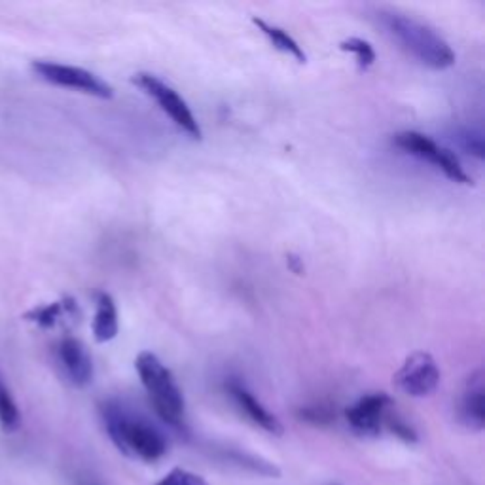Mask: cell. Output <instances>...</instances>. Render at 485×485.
<instances>
[{
	"label": "cell",
	"instance_id": "cell-1",
	"mask_svg": "<svg viewBox=\"0 0 485 485\" xmlns=\"http://www.w3.org/2000/svg\"><path fill=\"white\" fill-rule=\"evenodd\" d=\"M379 24L395 38V43L414 55L419 63L434 71L450 69L455 63L452 46L419 19L400 12H379Z\"/></svg>",
	"mask_w": 485,
	"mask_h": 485
},
{
	"label": "cell",
	"instance_id": "cell-2",
	"mask_svg": "<svg viewBox=\"0 0 485 485\" xmlns=\"http://www.w3.org/2000/svg\"><path fill=\"white\" fill-rule=\"evenodd\" d=\"M100 414H103V423L110 440L124 455L156 461L167 452L166 436L148 421L129 414L121 404L112 400L105 402Z\"/></svg>",
	"mask_w": 485,
	"mask_h": 485
},
{
	"label": "cell",
	"instance_id": "cell-3",
	"mask_svg": "<svg viewBox=\"0 0 485 485\" xmlns=\"http://www.w3.org/2000/svg\"><path fill=\"white\" fill-rule=\"evenodd\" d=\"M135 368L154 404L156 414L171 427L180 429L185 424V396L171 370L148 351L137 357Z\"/></svg>",
	"mask_w": 485,
	"mask_h": 485
},
{
	"label": "cell",
	"instance_id": "cell-4",
	"mask_svg": "<svg viewBox=\"0 0 485 485\" xmlns=\"http://www.w3.org/2000/svg\"><path fill=\"white\" fill-rule=\"evenodd\" d=\"M395 145L400 150L408 152L423 161H429V164L438 167L450 180L459 182V185H472V178L461 166L459 157L452 150L436 145L431 137L417 131H402L395 135Z\"/></svg>",
	"mask_w": 485,
	"mask_h": 485
},
{
	"label": "cell",
	"instance_id": "cell-5",
	"mask_svg": "<svg viewBox=\"0 0 485 485\" xmlns=\"http://www.w3.org/2000/svg\"><path fill=\"white\" fill-rule=\"evenodd\" d=\"M133 84H137L147 95H150L159 105V109L164 110L182 131L194 138H201V128L188 103L171 86H167L164 80H159L157 76L148 72H138L133 76Z\"/></svg>",
	"mask_w": 485,
	"mask_h": 485
},
{
	"label": "cell",
	"instance_id": "cell-6",
	"mask_svg": "<svg viewBox=\"0 0 485 485\" xmlns=\"http://www.w3.org/2000/svg\"><path fill=\"white\" fill-rule=\"evenodd\" d=\"M33 71L46 80V82L59 86V88H69L82 91L99 99H112L114 90L109 86L105 80H100L97 74L72 67V65H63V63H53V61H33Z\"/></svg>",
	"mask_w": 485,
	"mask_h": 485
},
{
	"label": "cell",
	"instance_id": "cell-7",
	"mask_svg": "<svg viewBox=\"0 0 485 485\" xmlns=\"http://www.w3.org/2000/svg\"><path fill=\"white\" fill-rule=\"evenodd\" d=\"M396 387L414 398L433 395L440 385V370L429 353H414L404 360L395 376Z\"/></svg>",
	"mask_w": 485,
	"mask_h": 485
},
{
	"label": "cell",
	"instance_id": "cell-8",
	"mask_svg": "<svg viewBox=\"0 0 485 485\" xmlns=\"http://www.w3.org/2000/svg\"><path fill=\"white\" fill-rule=\"evenodd\" d=\"M391 398L385 393H374L362 396L346 412L351 429L360 436H377L383 421L387 417Z\"/></svg>",
	"mask_w": 485,
	"mask_h": 485
},
{
	"label": "cell",
	"instance_id": "cell-9",
	"mask_svg": "<svg viewBox=\"0 0 485 485\" xmlns=\"http://www.w3.org/2000/svg\"><path fill=\"white\" fill-rule=\"evenodd\" d=\"M57 357L63 366L67 377L76 387H86L93 379V360L86 346L76 338L61 339L57 347Z\"/></svg>",
	"mask_w": 485,
	"mask_h": 485
},
{
	"label": "cell",
	"instance_id": "cell-10",
	"mask_svg": "<svg viewBox=\"0 0 485 485\" xmlns=\"http://www.w3.org/2000/svg\"><path fill=\"white\" fill-rule=\"evenodd\" d=\"M226 387L230 391V396L233 398V402L241 408V412L245 414L252 423H256L258 427H262L271 434H277V436L282 434L281 421L271 412H268L264 406H262V404L256 400V396L251 391H247L237 381H230Z\"/></svg>",
	"mask_w": 485,
	"mask_h": 485
},
{
	"label": "cell",
	"instance_id": "cell-11",
	"mask_svg": "<svg viewBox=\"0 0 485 485\" xmlns=\"http://www.w3.org/2000/svg\"><path fill=\"white\" fill-rule=\"evenodd\" d=\"M461 419L472 431H481L485 424V389L481 370L474 372L461 398Z\"/></svg>",
	"mask_w": 485,
	"mask_h": 485
},
{
	"label": "cell",
	"instance_id": "cell-12",
	"mask_svg": "<svg viewBox=\"0 0 485 485\" xmlns=\"http://www.w3.org/2000/svg\"><path fill=\"white\" fill-rule=\"evenodd\" d=\"M118 334V309L110 294H97V311L93 319V338L99 343H107Z\"/></svg>",
	"mask_w": 485,
	"mask_h": 485
},
{
	"label": "cell",
	"instance_id": "cell-13",
	"mask_svg": "<svg viewBox=\"0 0 485 485\" xmlns=\"http://www.w3.org/2000/svg\"><path fill=\"white\" fill-rule=\"evenodd\" d=\"M65 315H69V317L78 315V306L72 298H65L61 301L46 303V306L33 308L31 311L25 313V319L34 322V325H38V327H43V328H53Z\"/></svg>",
	"mask_w": 485,
	"mask_h": 485
},
{
	"label": "cell",
	"instance_id": "cell-14",
	"mask_svg": "<svg viewBox=\"0 0 485 485\" xmlns=\"http://www.w3.org/2000/svg\"><path fill=\"white\" fill-rule=\"evenodd\" d=\"M252 24L262 34H264L270 40V43L273 44V48H277L282 53L292 55L298 61V63H306V61H308L306 53H303L301 46L296 43V40L287 31H282L281 27L271 25V24L264 22V19H260V17H252Z\"/></svg>",
	"mask_w": 485,
	"mask_h": 485
},
{
	"label": "cell",
	"instance_id": "cell-15",
	"mask_svg": "<svg viewBox=\"0 0 485 485\" xmlns=\"http://www.w3.org/2000/svg\"><path fill=\"white\" fill-rule=\"evenodd\" d=\"M22 424V415H19L17 404L14 402L10 391L0 383V427L6 433H14Z\"/></svg>",
	"mask_w": 485,
	"mask_h": 485
},
{
	"label": "cell",
	"instance_id": "cell-16",
	"mask_svg": "<svg viewBox=\"0 0 485 485\" xmlns=\"http://www.w3.org/2000/svg\"><path fill=\"white\" fill-rule=\"evenodd\" d=\"M339 50L341 52H349L355 55L357 59V63L362 71H366L374 65V61H376V52L372 48L370 43H366V40H362V38H347V40H343V43L339 44Z\"/></svg>",
	"mask_w": 485,
	"mask_h": 485
},
{
	"label": "cell",
	"instance_id": "cell-17",
	"mask_svg": "<svg viewBox=\"0 0 485 485\" xmlns=\"http://www.w3.org/2000/svg\"><path fill=\"white\" fill-rule=\"evenodd\" d=\"M459 147L469 152L472 156H476L478 159H481L485 156V145H483V133L474 129V128H459L455 131V137H453Z\"/></svg>",
	"mask_w": 485,
	"mask_h": 485
},
{
	"label": "cell",
	"instance_id": "cell-18",
	"mask_svg": "<svg viewBox=\"0 0 485 485\" xmlns=\"http://www.w3.org/2000/svg\"><path fill=\"white\" fill-rule=\"evenodd\" d=\"M154 485H209L204 478L185 469H173Z\"/></svg>",
	"mask_w": 485,
	"mask_h": 485
},
{
	"label": "cell",
	"instance_id": "cell-19",
	"mask_svg": "<svg viewBox=\"0 0 485 485\" xmlns=\"http://www.w3.org/2000/svg\"><path fill=\"white\" fill-rule=\"evenodd\" d=\"M385 419H387V423H389L391 431H393L396 436H400L402 440H406V442H415V440H417V436H415V433H414V429L410 427V424H406L404 421H400L398 417H385Z\"/></svg>",
	"mask_w": 485,
	"mask_h": 485
},
{
	"label": "cell",
	"instance_id": "cell-20",
	"mask_svg": "<svg viewBox=\"0 0 485 485\" xmlns=\"http://www.w3.org/2000/svg\"><path fill=\"white\" fill-rule=\"evenodd\" d=\"M301 419L306 421H311L315 424H325V423H330L332 421V414L325 408H306L300 412Z\"/></svg>",
	"mask_w": 485,
	"mask_h": 485
},
{
	"label": "cell",
	"instance_id": "cell-21",
	"mask_svg": "<svg viewBox=\"0 0 485 485\" xmlns=\"http://www.w3.org/2000/svg\"><path fill=\"white\" fill-rule=\"evenodd\" d=\"M86 485H95V483H86Z\"/></svg>",
	"mask_w": 485,
	"mask_h": 485
}]
</instances>
